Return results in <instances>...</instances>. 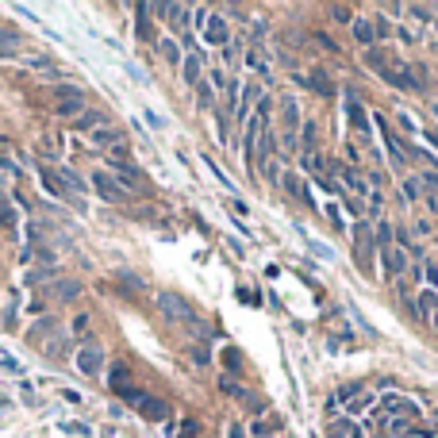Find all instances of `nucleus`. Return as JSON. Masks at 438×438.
Instances as JSON below:
<instances>
[{"label": "nucleus", "instance_id": "b1692460", "mask_svg": "<svg viewBox=\"0 0 438 438\" xmlns=\"http://www.w3.org/2000/svg\"><path fill=\"white\" fill-rule=\"evenodd\" d=\"M400 196H404V200H412V204H415V200L423 196V185H419V177H412V181H404V185H400Z\"/></svg>", "mask_w": 438, "mask_h": 438}, {"label": "nucleus", "instance_id": "dca6fc26", "mask_svg": "<svg viewBox=\"0 0 438 438\" xmlns=\"http://www.w3.org/2000/svg\"><path fill=\"white\" fill-rule=\"evenodd\" d=\"M285 146H292V139H296V131H300V112H296V104L292 100H285Z\"/></svg>", "mask_w": 438, "mask_h": 438}, {"label": "nucleus", "instance_id": "20e7f679", "mask_svg": "<svg viewBox=\"0 0 438 438\" xmlns=\"http://www.w3.org/2000/svg\"><path fill=\"white\" fill-rule=\"evenodd\" d=\"M74 365H77V373H85V377H100V373H104V350L89 342V346L77 350Z\"/></svg>", "mask_w": 438, "mask_h": 438}, {"label": "nucleus", "instance_id": "ddd939ff", "mask_svg": "<svg viewBox=\"0 0 438 438\" xmlns=\"http://www.w3.org/2000/svg\"><path fill=\"white\" fill-rule=\"evenodd\" d=\"M19 47H24V35L16 27H0V58H16Z\"/></svg>", "mask_w": 438, "mask_h": 438}, {"label": "nucleus", "instance_id": "2f4dec72", "mask_svg": "<svg viewBox=\"0 0 438 438\" xmlns=\"http://www.w3.org/2000/svg\"><path fill=\"white\" fill-rule=\"evenodd\" d=\"M74 335H77V339L89 335V315H77V319H74Z\"/></svg>", "mask_w": 438, "mask_h": 438}, {"label": "nucleus", "instance_id": "423d86ee", "mask_svg": "<svg viewBox=\"0 0 438 438\" xmlns=\"http://www.w3.org/2000/svg\"><path fill=\"white\" fill-rule=\"evenodd\" d=\"M204 35L212 47H227V39H231V31H227V19L219 16V12H212V16L204 19Z\"/></svg>", "mask_w": 438, "mask_h": 438}, {"label": "nucleus", "instance_id": "c9c22d12", "mask_svg": "<svg viewBox=\"0 0 438 438\" xmlns=\"http://www.w3.org/2000/svg\"><path fill=\"white\" fill-rule=\"evenodd\" d=\"M192 365H208V350L204 346H192Z\"/></svg>", "mask_w": 438, "mask_h": 438}, {"label": "nucleus", "instance_id": "e433bc0d", "mask_svg": "<svg viewBox=\"0 0 438 438\" xmlns=\"http://www.w3.org/2000/svg\"><path fill=\"white\" fill-rule=\"evenodd\" d=\"M146 124H150V127H158V131H162V127H166V119L158 116V112H146Z\"/></svg>", "mask_w": 438, "mask_h": 438}, {"label": "nucleus", "instance_id": "6e6552de", "mask_svg": "<svg viewBox=\"0 0 438 438\" xmlns=\"http://www.w3.org/2000/svg\"><path fill=\"white\" fill-rule=\"evenodd\" d=\"M50 100H54V104H89V100H85V92L77 89V85H69V81L50 85Z\"/></svg>", "mask_w": 438, "mask_h": 438}, {"label": "nucleus", "instance_id": "a211bd4d", "mask_svg": "<svg viewBox=\"0 0 438 438\" xmlns=\"http://www.w3.org/2000/svg\"><path fill=\"white\" fill-rule=\"evenodd\" d=\"M285 189H289V192H292V196H296V200H304V204H312V192H308V185L300 181L296 174H289V177H285Z\"/></svg>", "mask_w": 438, "mask_h": 438}, {"label": "nucleus", "instance_id": "473e14b6", "mask_svg": "<svg viewBox=\"0 0 438 438\" xmlns=\"http://www.w3.org/2000/svg\"><path fill=\"white\" fill-rule=\"evenodd\" d=\"M350 124H354V127H365V112L354 104V100H350Z\"/></svg>", "mask_w": 438, "mask_h": 438}, {"label": "nucleus", "instance_id": "39448f33", "mask_svg": "<svg viewBox=\"0 0 438 438\" xmlns=\"http://www.w3.org/2000/svg\"><path fill=\"white\" fill-rule=\"evenodd\" d=\"M124 131L119 127H100V131H92V146H100V150H108V154H116V150H124Z\"/></svg>", "mask_w": 438, "mask_h": 438}, {"label": "nucleus", "instance_id": "4c0bfd02", "mask_svg": "<svg viewBox=\"0 0 438 438\" xmlns=\"http://www.w3.org/2000/svg\"><path fill=\"white\" fill-rule=\"evenodd\" d=\"M389 430H392V435H404V430H407V419H392Z\"/></svg>", "mask_w": 438, "mask_h": 438}, {"label": "nucleus", "instance_id": "0eeeda50", "mask_svg": "<svg viewBox=\"0 0 438 438\" xmlns=\"http://www.w3.org/2000/svg\"><path fill=\"white\" fill-rule=\"evenodd\" d=\"M42 292H47L50 300H77L81 296V281H74V277H58V281L47 285Z\"/></svg>", "mask_w": 438, "mask_h": 438}, {"label": "nucleus", "instance_id": "2eb2a0df", "mask_svg": "<svg viewBox=\"0 0 438 438\" xmlns=\"http://www.w3.org/2000/svg\"><path fill=\"white\" fill-rule=\"evenodd\" d=\"M350 27H354V39L362 42L365 50H369V47H377V27H373V19L354 16V24H350Z\"/></svg>", "mask_w": 438, "mask_h": 438}, {"label": "nucleus", "instance_id": "f257e3e1", "mask_svg": "<svg viewBox=\"0 0 438 438\" xmlns=\"http://www.w3.org/2000/svg\"><path fill=\"white\" fill-rule=\"evenodd\" d=\"M154 304L166 312V319H174V323H181V327H192V335H200L204 339V323H200V315H196V308L189 304V300H181L177 292H158L154 296Z\"/></svg>", "mask_w": 438, "mask_h": 438}, {"label": "nucleus", "instance_id": "cd10ccee", "mask_svg": "<svg viewBox=\"0 0 438 438\" xmlns=\"http://www.w3.org/2000/svg\"><path fill=\"white\" fill-rule=\"evenodd\" d=\"M312 42H319L323 50H331V54H339V42H335V39H327L323 31H312Z\"/></svg>", "mask_w": 438, "mask_h": 438}, {"label": "nucleus", "instance_id": "9d476101", "mask_svg": "<svg viewBox=\"0 0 438 438\" xmlns=\"http://www.w3.org/2000/svg\"><path fill=\"white\" fill-rule=\"evenodd\" d=\"M181 74H185V85H189V89H200V85H204V66H200V50H192L189 58L181 62Z\"/></svg>", "mask_w": 438, "mask_h": 438}, {"label": "nucleus", "instance_id": "79ce46f5", "mask_svg": "<svg viewBox=\"0 0 438 438\" xmlns=\"http://www.w3.org/2000/svg\"><path fill=\"white\" fill-rule=\"evenodd\" d=\"M427 139H430V142H435V146H438V131H435V127H430V135H427Z\"/></svg>", "mask_w": 438, "mask_h": 438}, {"label": "nucleus", "instance_id": "1a4fd4ad", "mask_svg": "<svg viewBox=\"0 0 438 438\" xmlns=\"http://www.w3.org/2000/svg\"><path fill=\"white\" fill-rule=\"evenodd\" d=\"M380 262H385V277L396 281L400 273H404L407 258H404V250H400V246H389V250H380Z\"/></svg>", "mask_w": 438, "mask_h": 438}, {"label": "nucleus", "instance_id": "58836bf2", "mask_svg": "<svg viewBox=\"0 0 438 438\" xmlns=\"http://www.w3.org/2000/svg\"><path fill=\"white\" fill-rule=\"evenodd\" d=\"M227 369H239V350H227Z\"/></svg>", "mask_w": 438, "mask_h": 438}, {"label": "nucleus", "instance_id": "a878e982", "mask_svg": "<svg viewBox=\"0 0 438 438\" xmlns=\"http://www.w3.org/2000/svg\"><path fill=\"white\" fill-rule=\"evenodd\" d=\"M419 185L430 192L427 200H435V196H438V174H435V169H430V174H419Z\"/></svg>", "mask_w": 438, "mask_h": 438}, {"label": "nucleus", "instance_id": "7c9ffc66", "mask_svg": "<svg viewBox=\"0 0 438 438\" xmlns=\"http://www.w3.org/2000/svg\"><path fill=\"white\" fill-rule=\"evenodd\" d=\"M350 435H354L350 419H342V423H335V427H331V438H350Z\"/></svg>", "mask_w": 438, "mask_h": 438}, {"label": "nucleus", "instance_id": "f8f14e48", "mask_svg": "<svg viewBox=\"0 0 438 438\" xmlns=\"http://www.w3.org/2000/svg\"><path fill=\"white\" fill-rule=\"evenodd\" d=\"M100 127H108V116H104V112H100V108H96V112H92V108H85V112H81V116H77L74 119V131H100Z\"/></svg>", "mask_w": 438, "mask_h": 438}, {"label": "nucleus", "instance_id": "aec40b11", "mask_svg": "<svg viewBox=\"0 0 438 438\" xmlns=\"http://www.w3.org/2000/svg\"><path fill=\"white\" fill-rule=\"evenodd\" d=\"M0 166L8 169V174H24V169H19V162H16V158H12V146H8V139H0Z\"/></svg>", "mask_w": 438, "mask_h": 438}, {"label": "nucleus", "instance_id": "6ab92c4d", "mask_svg": "<svg viewBox=\"0 0 438 438\" xmlns=\"http://www.w3.org/2000/svg\"><path fill=\"white\" fill-rule=\"evenodd\" d=\"M58 181H62V189L77 192V196H81V192H85V181H81V177L74 174V169H58Z\"/></svg>", "mask_w": 438, "mask_h": 438}, {"label": "nucleus", "instance_id": "393cba45", "mask_svg": "<svg viewBox=\"0 0 438 438\" xmlns=\"http://www.w3.org/2000/svg\"><path fill=\"white\" fill-rule=\"evenodd\" d=\"M304 85H312V89H315V92H323V96H331V92H335V89H331V81H327L323 74H312Z\"/></svg>", "mask_w": 438, "mask_h": 438}, {"label": "nucleus", "instance_id": "4468645a", "mask_svg": "<svg viewBox=\"0 0 438 438\" xmlns=\"http://www.w3.org/2000/svg\"><path fill=\"white\" fill-rule=\"evenodd\" d=\"M27 66L35 69V74H47V77H54V81H62V77H66V69L58 66V62H50V58H42V54H35V58H24ZM69 81V77H66Z\"/></svg>", "mask_w": 438, "mask_h": 438}, {"label": "nucleus", "instance_id": "7ed1b4c3", "mask_svg": "<svg viewBox=\"0 0 438 438\" xmlns=\"http://www.w3.org/2000/svg\"><path fill=\"white\" fill-rule=\"evenodd\" d=\"M92 189H96V196L108 200V204H127V192L119 189V181L112 174H104V169H96V174H92Z\"/></svg>", "mask_w": 438, "mask_h": 438}, {"label": "nucleus", "instance_id": "72a5a7b5", "mask_svg": "<svg viewBox=\"0 0 438 438\" xmlns=\"http://www.w3.org/2000/svg\"><path fill=\"white\" fill-rule=\"evenodd\" d=\"M423 277H427V281L438 289V265L435 262H423Z\"/></svg>", "mask_w": 438, "mask_h": 438}, {"label": "nucleus", "instance_id": "ea45409f", "mask_svg": "<svg viewBox=\"0 0 438 438\" xmlns=\"http://www.w3.org/2000/svg\"><path fill=\"white\" fill-rule=\"evenodd\" d=\"M407 438H438V435H427V430H412Z\"/></svg>", "mask_w": 438, "mask_h": 438}, {"label": "nucleus", "instance_id": "c756f323", "mask_svg": "<svg viewBox=\"0 0 438 438\" xmlns=\"http://www.w3.org/2000/svg\"><path fill=\"white\" fill-rule=\"evenodd\" d=\"M219 389H224L227 396H242V400H246V392H242V389H239V385H235L231 377H224V380H219Z\"/></svg>", "mask_w": 438, "mask_h": 438}, {"label": "nucleus", "instance_id": "412c9836", "mask_svg": "<svg viewBox=\"0 0 438 438\" xmlns=\"http://www.w3.org/2000/svg\"><path fill=\"white\" fill-rule=\"evenodd\" d=\"M335 174H342V181H346L354 192H369V185H365L362 177H357V169H335Z\"/></svg>", "mask_w": 438, "mask_h": 438}, {"label": "nucleus", "instance_id": "f704fd0d", "mask_svg": "<svg viewBox=\"0 0 438 438\" xmlns=\"http://www.w3.org/2000/svg\"><path fill=\"white\" fill-rule=\"evenodd\" d=\"M162 54H166V62H177V42H162Z\"/></svg>", "mask_w": 438, "mask_h": 438}, {"label": "nucleus", "instance_id": "a19ab883", "mask_svg": "<svg viewBox=\"0 0 438 438\" xmlns=\"http://www.w3.org/2000/svg\"><path fill=\"white\" fill-rule=\"evenodd\" d=\"M227 438H242V427H231L227 430Z\"/></svg>", "mask_w": 438, "mask_h": 438}, {"label": "nucleus", "instance_id": "f3484780", "mask_svg": "<svg viewBox=\"0 0 438 438\" xmlns=\"http://www.w3.org/2000/svg\"><path fill=\"white\" fill-rule=\"evenodd\" d=\"M435 308H438V292L435 289H423L419 300H415V312H419V319H430V315H435Z\"/></svg>", "mask_w": 438, "mask_h": 438}, {"label": "nucleus", "instance_id": "f03ea898", "mask_svg": "<svg viewBox=\"0 0 438 438\" xmlns=\"http://www.w3.org/2000/svg\"><path fill=\"white\" fill-rule=\"evenodd\" d=\"M119 396L127 400V404L135 407V412L142 415V419H154V423H162V419H169V404L166 400H158V396H150V392H139V389H124Z\"/></svg>", "mask_w": 438, "mask_h": 438}, {"label": "nucleus", "instance_id": "37998d69", "mask_svg": "<svg viewBox=\"0 0 438 438\" xmlns=\"http://www.w3.org/2000/svg\"><path fill=\"white\" fill-rule=\"evenodd\" d=\"M0 189H4V177H0Z\"/></svg>", "mask_w": 438, "mask_h": 438}, {"label": "nucleus", "instance_id": "c85d7f7f", "mask_svg": "<svg viewBox=\"0 0 438 438\" xmlns=\"http://www.w3.org/2000/svg\"><path fill=\"white\" fill-rule=\"evenodd\" d=\"M331 16L339 19V24H354V16H350V8H346V4H331Z\"/></svg>", "mask_w": 438, "mask_h": 438}, {"label": "nucleus", "instance_id": "5701e85b", "mask_svg": "<svg viewBox=\"0 0 438 438\" xmlns=\"http://www.w3.org/2000/svg\"><path fill=\"white\" fill-rule=\"evenodd\" d=\"M246 66L254 69V74L269 77V66H265V58H262V54H258V47H254V50H246Z\"/></svg>", "mask_w": 438, "mask_h": 438}, {"label": "nucleus", "instance_id": "4be33fe9", "mask_svg": "<svg viewBox=\"0 0 438 438\" xmlns=\"http://www.w3.org/2000/svg\"><path fill=\"white\" fill-rule=\"evenodd\" d=\"M304 169H308V174H315V177H323V174H327V162L312 150V154H304Z\"/></svg>", "mask_w": 438, "mask_h": 438}, {"label": "nucleus", "instance_id": "bb28decb", "mask_svg": "<svg viewBox=\"0 0 438 438\" xmlns=\"http://www.w3.org/2000/svg\"><path fill=\"white\" fill-rule=\"evenodd\" d=\"M0 227H8V231H16V212H12L8 204H0Z\"/></svg>", "mask_w": 438, "mask_h": 438}, {"label": "nucleus", "instance_id": "9b49d317", "mask_svg": "<svg viewBox=\"0 0 438 438\" xmlns=\"http://www.w3.org/2000/svg\"><path fill=\"white\" fill-rule=\"evenodd\" d=\"M250 104H262V89H258V85H254V81H250V85H246V89H242V92H239V104H235V108H231V116H235V119H246Z\"/></svg>", "mask_w": 438, "mask_h": 438}]
</instances>
